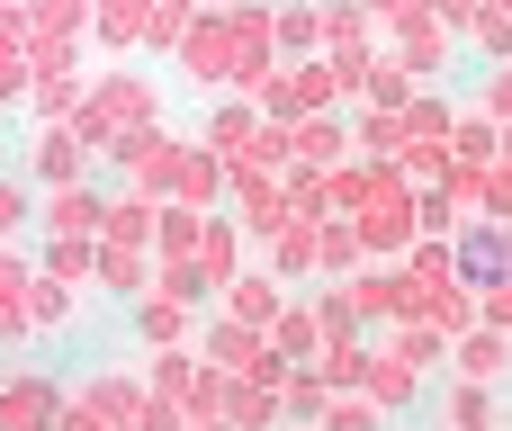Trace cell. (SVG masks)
<instances>
[{"label":"cell","mask_w":512,"mask_h":431,"mask_svg":"<svg viewBox=\"0 0 512 431\" xmlns=\"http://www.w3.org/2000/svg\"><path fill=\"white\" fill-rule=\"evenodd\" d=\"M81 171H90V144L72 126H36L27 135V180L36 189H81Z\"/></svg>","instance_id":"1"},{"label":"cell","mask_w":512,"mask_h":431,"mask_svg":"<svg viewBox=\"0 0 512 431\" xmlns=\"http://www.w3.org/2000/svg\"><path fill=\"white\" fill-rule=\"evenodd\" d=\"M54 423H63V387H54V378L27 369V378L0 387V431H54Z\"/></svg>","instance_id":"2"},{"label":"cell","mask_w":512,"mask_h":431,"mask_svg":"<svg viewBox=\"0 0 512 431\" xmlns=\"http://www.w3.org/2000/svg\"><path fill=\"white\" fill-rule=\"evenodd\" d=\"M99 225H108L99 189H54L45 198V243H99Z\"/></svg>","instance_id":"3"},{"label":"cell","mask_w":512,"mask_h":431,"mask_svg":"<svg viewBox=\"0 0 512 431\" xmlns=\"http://www.w3.org/2000/svg\"><path fill=\"white\" fill-rule=\"evenodd\" d=\"M90 108H99V117L117 126V144H126V126H135V135L153 126V81H135V72H126V81H99V99H90ZM108 162H117V153H108Z\"/></svg>","instance_id":"4"},{"label":"cell","mask_w":512,"mask_h":431,"mask_svg":"<svg viewBox=\"0 0 512 431\" xmlns=\"http://www.w3.org/2000/svg\"><path fill=\"white\" fill-rule=\"evenodd\" d=\"M153 216H162V207H153L144 189H117V198H108L99 243H108V252H144V243H153Z\"/></svg>","instance_id":"5"},{"label":"cell","mask_w":512,"mask_h":431,"mask_svg":"<svg viewBox=\"0 0 512 431\" xmlns=\"http://www.w3.org/2000/svg\"><path fill=\"white\" fill-rule=\"evenodd\" d=\"M144 18H153V0H90V36H99L108 54H126V45L144 36Z\"/></svg>","instance_id":"6"},{"label":"cell","mask_w":512,"mask_h":431,"mask_svg":"<svg viewBox=\"0 0 512 431\" xmlns=\"http://www.w3.org/2000/svg\"><path fill=\"white\" fill-rule=\"evenodd\" d=\"M225 63H234V36H225V27L180 36V72H189V81H225Z\"/></svg>","instance_id":"7"},{"label":"cell","mask_w":512,"mask_h":431,"mask_svg":"<svg viewBox=\"0 0 512 431\" xmlns=\"http://www.w3.org/2000/svg\"><path fill=\"white\" fill-rule=\"evenodd\" d=\"M99 288H108L117 306H144V297H153V288H144V261H135V252H108V243H99Z\"/></svg>","instance_id":"8"},{"label":"cell","mask_w":512,"mask_h":431,"mask_svg":"<svg viewBox=\"0 0 512 431\" xmlns=\"http://www.w3.org/2000/svg\"><path fill=\"white\" fill-rule=\"evenodd\" d=\"M45 279H63V288L99 279V243H45Z\"/></svg>","instance_id":"9"},{"label":"cell","mask_w":512,"mask_h":431,"mask_svg":"<svg viewBox=\"0 0 512 431\" xmlns=\"http://www.w3.org/2000/svg\"><path fill=\"white\" fill-rule=\"evenodd\" d=\"M27 324H36V333H63V324H72V288H63V279H36V288H27Z\"/></svg>","instance_id":"10"},{"label":"cell","mask_w":512,"mask_h":431,"mask_svg":"<svg viewBox=\"0 0 512 431\" xmlns=\"http://www.w3.org/2000/svg\"><path fill=\"white\" fill-rule=\"evenodd\" d=\"M135 333H144L153 351H180V306H171V297H144V306H135Z\"/></svg>","instance_id":"11"},{"label":"cell","mask_w":512,"mask_h":431,"mask_svg":"<svg viewBox=\"0 0 512 431\" xmlns=\"http://www.w3.org/2000/svg\"><path fill=\"white\" fill-rule=\"evenodd\" d=\"M216 189H225V162H216V153H189V162H180V198H189V207H207Z\"/></svg>","instance_id":"12"},{"label":"cell","mask_w":512,"mask_h":431,"mask_svg":"<svg viewBox=\"0 0 512 431\" xmlns=\"http://www.w3.org/2000/svg\"><path fill=\"white\" fill-rule=\"evenodd\" d=\"M180 36H189V0H153V18H144V45L180 54Z\"/></svg>","instance_id":"13"},{"label":"cell","mask_w":512,"mask_h":431,"mask_svg":"<svg viewBox=\"0 0 512 431\" xmlns=\"http://www.w3.org/2000/svg\"><path fill=\"white\" fill-rule=\"evenodd\" d=\"M36 180H0V243H18V225L36 216V198H27Z\"/></svg>","instance_id":"14"},{"label":"cell","mask_w":512,"mask_h":431,"mask_svg":"<svg viewBox=\"0 0 512 431\" xmlns=\"http://www.w3.org/2000/svg\"><path fill=\"white\" fill-rule=\"evenodd\" d=\"M198 270H207V279H225V270H234V234H225V225H207V234H198Z\"/></svg>","instance_id":"15"},{"label":"cell","mask_w":512,"mask_h":431,"mask_svg":"<svg viewBox=\"0 0 512 431\" xmlns=\"http://www.w3.org/2000/svg\"><path fill=\"white\" fill-rule=\"evenodd\" d=\"M279 297H270V279H234V315H270Z\"/></svg>","instance_id":"16"},{"label":"cell","mask_w":512,"mask_h":431,"mask_svg":"<svg viewBox=\"0 0 512 431\" xmlns=\"http://www.w3.org/2000/svg\"><path fill=\"white\" fill-rule=\"evenodd\" d=\"M189 431H216V423H189Z\"/></svg>","instance_id":"17"},{"label":"cell","mask_w":512,"mask_h":431,"mask_svg":"<svg viewBox=\"0 0 512 431\" xmlns=\"http://www.w3.org/2000/svg\"><path fill=\"white\" fill-rule=\"evenodd\" d=\"M0 9H18V0H0Z\"/></svg>","instance_id":"18"},{"label":"cell","mask_w":512,"mask_h":431,"mask_svg":"<svg viewBox=\"0 0 512 431\" xmlns=\"http://www.w3.org/2000/svg\"><path fill=\"white\" fill-rule=\"evenodd\" d=\"M0 387H9V369H0Z\"/></svg>","instance_id":"19"}]
</instances>
